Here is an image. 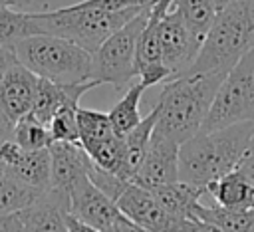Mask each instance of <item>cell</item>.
Masks as SVG:
<instances>
[{"instance_id":"cell-5","label":"cell","mask_w":254,"mask_h":232,"mask_svg":"<svg viewBox=\"0 0 254 232\" xmlns=\"http://www.w3.org/2000/svg\"><path fill=\"white\" fill-rule=\"evenodd\" d=\"M14 54L38 77L56 83H81L91 79V54L89 50L54 36L36 34L14 46Z\"/></svg>"},{"instance_id":"cell-10","label":"cell","mask_w":254,"mask_h":232,"mask_svg":"<svg viewBox=\"0 0 254 232\" xmlns=\"http://www.w3.org/2000/svg\"><path fill=\"white\" fill-rule=\"evenodd\" d=\"M121 212L139 226V230H206L194 220H183L167 212L153 190L129 180L115 198Z\"/></svg>"},{"instance_id":"cell-15","label":"cell","mask_w":254,"mask_h":232,"mask_svg":"<svg viewBox=\"0 0 254 232\" xmlns=\"http://www.w3.org/2000/svg\"><path fill=\"white\" fill-rule=\"evenodd\" d=\"M38 87V75L16 61L0 81V111L10 123L30 113Z\"/></svg>"},{"instance_id":"cell-7","label":"cell","mask_w":254,"mask_h":232,"mask_svg":"<svg viewBox=\"0 0 254 232\" xmlns=\"http://www.w3.org/2000/svg\"><path fill=\"white\" fill-rule=\"evenodd\" d=\"M149 6L143 8L139 14H135L129 22H125L109 38H105L101 46L91 54V79H95L99 85L111 83L117 89H121L133 77H137L135 54H137L139 34L147 20Z\"/></svg>"},{"instance_id":"cell-3","label":"cell","mask_w":254,"mask_h":232,"mask_svg":"<svg viewBox=\"0 0 254 232\" xmlns=\"http://www.w3.org/2000/svg\"><path fill=\"white\" fill-rule=\"evenodd\" d=\"M252 48L254 0H234L216 12L187 73H226Z\"/></svg>"},{"instance_id":"cell-6","label":"cell","mask_w":254,"mask_h":232,"mask_svg":"<svg viewBox=\"0 0 254 232\" xmlns=\"http://www.w3.org/2000/svg\"><path fill=\"white\" fill-rule=\"evenodd\" d=\"M254 121V48L222 77L200 131Z\"/></svg>"},{"instance_id":"cell-26","label":"cell","mask_w":254,"mask_h":232,"mask_svg":"<svg viewBox=\"0 0 254 232\" xmlns=\"http://www.w3.org/2000/svg\"><path fill=\"white\" fill-rule=\"evenodd\" d=\"M77 101L64 103L54 117L48 123L50 135L54 141H67V143H79V131H77Z\"/></svg>"},{"instance_id":"cell-12","label":"cell","mask_w":254,"mask_h":232,"mask_svg":"<svg viewBox=\"0 0 254 232\" xmlns=\"http://www.w3.org/2000/svg\"><path fill=\"white\" fill-rule=\"evenodd\" d=\"M159 44H161V59L171 73L169 79H173L187 73V69L192 65L200 50L202 40L189 30L179 10L171 6L161 20Z\"/></svg>"},{"instance_id":"cell-16","label":"cell","mask_w":254,"mask_h":232,"mask_svg":"<svg viewBox=\"0 0 254 232\" xmlns=\"http://www.w3.org/2000/svg\"><path fill=\"white\" fill-rule=\"evenodd\" d=\"M153 194L159 200V204L173 216L183 218V220H194V222L202 224L200 220H196V208L202 202V198L206 196V186H198V184L179 178L175 182L153 188Z\"/></svg>"},{"instance_id":"cell-22","label":"cell","mask_w":254,"mask_h":232,"mask_svg":"<svg viewBox=\"0 0 254 232\" xmlns=\"http://www.w3.org/2000/svg\"><path fill=\"white\" fill-rule=\"evenodd\" d=\"M145 85L141 81L133 83L131 87H127L125 95L111 107V111L107 113L109 115V121H111V127L113 131L123 137L127 135L139 121H141V113H139V101L145 93Z\"/></svg>"},{"instance_id":"cell-34","label":"cell","mask_w":254,"mask_h":232,"mask_svg":"<svg viewBox=\"0 0 254 232\" xmlns=\"http://www.w3.org/2000/svg\"><path fill=\"white\" fill-rule=\"evenodd\" d=\"M248 155H254V127H252V137H250V147H248Z\"/></svg>"},{"instance_id":"cell-18","label":"cell","mask_w":254,"mask_h":232,"mask_svg":"<svg viewBox=\"0 0 254 232\" xmlns=\"http://www.w3.org/2000/svg\"><path fill=\"white\" fill-rule=\"evenodd\" d=\"M206 192L212 198V202L220 206H228V208L254 206V186L240 167L212 180L206 186Z\"/></svg>"},{"instance_id":"cell-21","label":"cell","mask_w":254,"mask_h":232,"mask_svg":"<svg viewBox=\"0 0 254 232\" xmlns=\"http://www.w3.org/2000/svg\"><path fill=\"white\" fill-rule=\"evenodd\" d=\"M36 34H42V30L34 20L32 12L0 4V46L14 48L18 42Z\"/></svg>"},{"instance_id":"cell-2","label":"cell","mask_w":254,"mask_h":232,"mask_svg":"<svg viewBox=\"0 0 254 232\" xmlns=\"http://www.w3.org/2000/svg\"><path fill=\"white\" fill-rule=\"evenodd\" d=\"M226 73H185L163 83L157 107L155 131L179 145L200 131L214 93Z\"/></svg>"},{"instance_id":"cell-8","label":"cell","mask_w":254,"mask_h":232,"mask_svg":"<svg viewBox=\"0 0 254 232\" xmlns=\"http://www.w3.org/2000/svg\"><path fill=\"white\" fill-rule=\"evenodd\" d=\"M69 212L77 220H81L89 230H97V232L139 230V226L121 212L117 202L109 194H105L99 186L93 184L87 173L81 174L69 190Z\"/></svg>"},{"instance_id":"cell-9","label":"cell","mask_w":254,"mask_h":232,"mask_svg":"<svg viewBox=\"0 0 254 232\" xmlns=\"http://www.w3.org/2000/svg\"><path fill=\"white\" fill-rule=\"evenodd\" d=\"M79 145L97 167L117 173L123 157V137H119L109 121V115L95 109L77 107Z\"/></svg>"},{"instance_id":"cell-31","label":"cell","mask_w":254,"mask_h":232,"mask_svg":"<svg viewBox=\"0 0 254 232\" xmlns=\"http://www.w3.org/2000/svg\"><path fill=\"white\" fill-rule=\"evenodd\" d=\"M12 125H14V123H10V121L4 117V113L0 111V139L12 137Z\"/></svg>"},{"instance_id":"cell-1","label":"cell","mask_w":254,"mask_h":232,"mask_svg":"<svg viewBox=\"0 0 254 232\" xmlns=\"http://www.w3.org/2000/svg\"><path fill=\"white\" fill-rule=\"evenodd\" d=\"M254 121L198 131L179 145V178L208 186L236 169L248 155Z\"/></svg>"},{"instance_id":"cell-28","label":"cell","mask_w":254,"mask_h":232,"mask_svg":"<svg viewBox=\"0 0 254 232\" xmlns=\"http://www.w3.org/2000/svg\"><path fill=\"white\" fill-rule=\"evenodd\" d=\"M0 232H24L18 210L0 214Z\"/></svg>"},{"instance_id":"cell-35","label":"cell","mask_w":254,"mask_h":232,"mask_svg":"<svg viewBox=\"0 0 254 232\" xmlns=\"http://www.w3.org/2000/svg\"><path fill=\"white\" fill-rule=\"evenodd\" d=\"M0 141H2V139H0Z\"/></svg>"},{"instance_id":"cell-23","label":"cell","mask_w":254,"mask_h":232,"mask_svg":"<svg viewBox=\"0 0 254 232\" xmlns=\"http://www.w3.org/2000/svg\"><path fill=\"white\" fill-rule=\"evenodd\" d=\"M40 192H44V190H36L32 186L24 184L22 180H18L8 171L0 169V214L14 212V210L28 206L30 202H34L40 196Z\"/></svg>"},{"instance_id":"cell-11","label":"cell","mask_w":254,"mask_h":232,"mask_svg":"<svg viewBox=\"0 0 254 232\" xmlns=\"http://www.w3.org/2000/svg\"><path fill=\"white\" fill-rule=\"evenodd\" d=\"M175 0H153L147 12L145 26L139 34L137 42V54H135V71L139 81L145 87L165 83L171 73L167 65L161 59V44H159V28L161 20L167 14V10L173 6Z\"/></svg>"},{"instance_id":"cell-17","label":"cell","mask_w":254,"mask_h":232,"mask_svg":"<svg viewBox=\"0 0 254 232\" xmlns=\"http://www.w3.org/2000/svg\"><path fill=\"white\" fill-rule=\"evenodd\" d=\"M155 123H157V107H153L147 117H141V121L127 135H123V157H121V165L117 171V174L121 178L131 180L133 174L137 173V169L149 149Z\"/></svg>"},{"instance_id":"cell-24","label":"cell","mask_w":254,"mask_h":232,"mask_svg":"<svg viewBox=\"0 0 254 232\" xmlns=\"http://www.w3.org/2000/svg\"><path fill=\"white\" fill-rule=\"evenodd\" d=\"M12 139L24 149V151H36V149H46L54 143L50 129L46 123L38 121L32 113L22 115L14 125H12Z\"/></svg>"},{"instance_id":"cell-30","label":"cell","mask_w":254,"mask_h":232,"mask_svg":"<svg viewBox=\"0 0 254 232\" xmlns=\"http://www.w3.org/2000/svg\"><path fill=\"white\" fill-rule=\"evenodd\" d=\"M238 167L244 171V174L248 176V180H250L252 186H254V155H246L244 161H242Z\"/></svg>"},{"instance_id":"cell-33","label":"cell","mask_w":254,"mask_h":232,"mask_svg":"<svg viewBox=\"0 0 254 232\" xmlns=\"http://www.w3.org/2000/svg\"><path fill=\"white\" fill-rule=\"evenodd\" d=\"M230 2H234V0H214V6H216V12H218L220 8H224L226 4H230Z\"/></svg>"},{"instance_id":"cell-25","label":"cell","mask_w":254,"mask_h":232,"mask_svg":"<svg viewBox=\"0 0 254 232\" xmlns=\"http://www.w3.org/2000/svg\"><path fill=\"white\" fill-rule=\"evenodd\" d=\"M173 6L183 16V20L189 26V30L196 38L202 40L206 30L210 28L214 16H216L214 0H175Z\"/></svg>"},{"instance_id":"cell-4","label":"cell","mask_w":254,"mask_h":232,"mask_svg":"<svg viewBox=\"0 0 254 232\" xmlns=\"http://www.w3.org/2000/svg\"><path fill=\"white\" fill-rule=\"evenodd\" d=\"M141 10L143 8H127V10L111 12L77 2L56 10L32 12V16L38 22L42 34H54L89 52H95L105 38H109L115 30H119Z\"/></svg>"},{"instance_id":"cell-13","label":"cell","mask_w":254,"mask_h":232,"mask_svg":"<svg viewBox=\"0 0 254 232\" xmlns=\"http://www.w3.org/2000/svg\"><path fill=\"white\" fill-rule=\"evenodd\" d=\"M131 180L149 190L179 180V143L153 129L149 149Z\"/></svg>"},{"instance_id":"cell-14","label":"cell","mask_w":254,"mask_h":232,"mask_svg":"<svg viewBox=\"0 0 254 232\" xmlns=\"http://www.w3.org/2000/svg\"><path fill=\"white\" fill-rule=\"evenodd\" d=\"M48 149H50V163H52L48 188L69 202V190L73 182L87 173L91 159L87 157V153L79 143L54 141Z\"/></svg>"},{"instance_id":"cell-27","label":"cell","mask_w":254,"mask_h":232,"mask_svg":"<svg viewBox=\"0 0 254 232\" xmlns=\"http://www.w3.org/2000/svg\"><path fill=\"white\" fill-rule=\"evenodd\" d=\"M87 6H95V8H103V10H127V8H145L149 6L153 0H81Z\"/></svg>"},{"instance_id":"cell-29","label":"cell","mask_w":254,"mask_h":232,"mask_svg":"<svg viewBox=\"0 0 254 232\" xmlns=\"http://www.w3.org/2000/svg\"><path fill=\"white\" fill-rule=\"evenodd\" d=\"M18 61L16 54H14V48H8V46H0V81L4 79V75L8 73V69Z\"/></svg>"},{"instance_id":"cell-32","label":"cell","mask_w":254,"mask_h":232,"mask_svg":"<svg viewBox=\"0 0 254 232\" xmlns=\"http://www.w3.org/2000/svg\"><path fill=\"white\" fill-rule=\"evenodd\" d=\"M34 0H0V4H6V6H14V8H26L30 6Z\"/></svg>"},{"instance_id":"cell-19","label":"cell","mask_w":254,"mask_h":232,"mask_svg":"<svg viewBox=\"0 0 254 232\" xmlns=\"http://www.w3.org/2000/svg\"><path fill=\"white\" fill-rule=\"evenodd\" d=\"M196 220L208 230H246L254 232V206L228 208L216 202H200L196 208Z\"/></svg>"},{"instance_id":"cell-20","label":"cell","mask_w":254,"mask_h":232,"mask_svg":"<svg viewBox=\"0 0 254 232\" xmlns=\"http://www.w3.org/2000/svg\"><path fill=\"white\" fill-rule=\"evenodd\" d=\"M50 149L46 147L36 151H24L20 161L8 173L36 190H46L50 186Z\"/></svg>"}]
</instances>
